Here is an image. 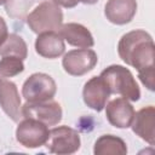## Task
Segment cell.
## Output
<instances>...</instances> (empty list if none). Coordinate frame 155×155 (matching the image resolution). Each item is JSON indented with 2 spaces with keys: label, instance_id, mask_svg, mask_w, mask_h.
Here are the masks:
<instances>
[{
  "label": "cell",
  "instance_id": "15",
  "mask_svg": "<svg viewBox=\"0 0 155 155\" xmlns=\"http://www.w3.org/2000/svg\"><path fill=\"white\" fill-rule=\"evenodd\" d=\"M57 31L63 38V40L78 48H90L94 45V39L91 31L80 23L62 24Z\"/></svg>",
  "mask_w": 155,
  "mask_h": 155
},
{
  "label": "cell",
  "instance_id": "13",
  "mask_svg": "<svg viewBox=\"0 0 155 155\" xmlns=\"http://www.w3.org/2000/svg\"><path fill=\"white\" fill-rule=\"evenodd\" d=\"M137 12L136 0H108L104 6L107 19L116 25L130 23Z\"/></svg>",
  "mask_w": 155,
  "mask_h": 155
},
{
  "label": "cell",
  "instance_id": "6",
  "mask_svg": "<svg viewBox=\"0 0 155 155\" xmlns=\"http://www.w3.org/2000/svg\"><path fill=\"white\" fill-rule=\"evenodd\" d=\"M50 134V130L47 125L34 120L27 119L18 122L16 128V139L17 142L28 149H35L45 145Z\"/></svg>",
  "mask_w": 155,
  "mask_h": 155
},
{
  "label": "cell",
  "instance_id": "9",
  "mask_svg": "<svg viewBox=\"0 0 155 155\" xmlns=\"http://www.w3.org/2000/svg\"><path fill=\"white\" fill-rule=\"evenodd\" d=\"M0 107L13 122H19L23 117L18 88L15 82L4 76H0Z\"/></svg>",
  "mask_w": 155,
  "mask_h": 155
},
{
  "label": "cell",
  "instance_id": "12",
  "mask_svg": "<svg viewBox=\"0 0 155 155\" xmlns=\"http://www.w3.org/2000/svg\"><path fill=\"white\" fill-rule=\"evenodd\" d=\"M132 131L150 145L155 144V108L148 105L134 113L131 126Z\"/></svg>",
  "mask_w": 155,
  "mask_h": 155
},
{
  "label": "cell",
  "instance_id": "5",
  "mask_svg": "<svg viewBox=\"0 0 155 155\" xmlns=\"http://www.w3.org/2000/svg\"><path fill=\"white\" fill-rule=\"evenodd\" d=\"M46 148L52 154L69 155L80 149L81 140L76 130L68 126H58L50 130L48 138L45 143Z\"/></svg>",
  "mask_w": 155,
  "mask_h": 155
},
{
  "label": "cell",
  "instance_id": "20",
  "mask_svg": "<svg viewBox=\"0 0 155 155\" xmlns=\"http://www.w3.org/2000/svg\"><path fill=\"white\" fill-rule=\"evenodd\" d=\"M51 1L54 2L56 5L65 7V8H73L80 2V0H51Z\"/></svg>",
  "mask_w": 155,
  "mask_h": 155
},
{
  "label": "cell",
  "instance_id": "18",
  "mask_svg": "<svg viewBox=\"0 0 155 155\" xmlns=\"http://www.w3.org/2000/svg\"><path fill=\"white\" fill-rule=\"evenodd\" d=\"M24 70V63L17 57H1L0 59V76L12 78Z\"/></svg>",
  "mask_w": 155,
  "mask_h": 155
},
{
  "label": "cell",
  "instance_id": "19",
  "mask_svg": "<svg viewBox=\"0 0 155 155\" xmlns=\"http://www.w3.org/2000/svg\"><path fill=\"white\" fill-rule=\"evenodd\" d=\"M7 36H8L7 24H6L5 19H4L2 17H0V46L4 44V41L6 40Z\"/></svg>",
  "mask_w": 155,
  "mask_h": 155
},
{
  "label": "cell",
  "instance_id": "8",
  "mask_svg": "<svg viewBox=\"0 0 155 155\" xmlns=\"http://www.w3.org/2000/svg\"><path fill=\"white\" fill-rule=\"evenodd\" d=\"M98 62L97 53L91 48H78L68 51L62 59L65 73L73 76H81L91 71Z\"/></svg>",
  "mask_w": 155,
  "mask_h": 155
},
{
  "label": "cell",
  "instance_id": "4",
  "mask_svg": "<svg viewBox=\"0 0 155 155\" xmlns=\"http://www.w3.org/2000/svg\"><path fill=\"white\" fill-rule=\"evenodd\" d=\"M57 92L54 80L45 73L31 74L22 86V96L27 102H44L52 99Z\"/></svg>",
  "mask_w": 155,
  "mask_h": 155
},
{
  "label": "cell",
  "instance_id": "22",
  "mask_svg": "<svg viewBox=\"0 0 155 155\" xmlns=\"http://www.w3.org/2000/svg\"><path fill=\"white\" fill-rule=\"evenodd\" d=\"M6 2H7V0H0V6H1V5H5Z\"/></svg>",
  "mask_w": 155,
  "mask_h": 155
},
{
  "label": "cell",
  "instance_id": "21",
  "mask_svg": "<svg viewBox=\"0 0 155 155\" xmlns=\"http://www.w3.org/2000/svg\"><path fill=\"white\" fill-rule=\"evenodd\" d=\"M81 2H84V4H86V5H93V4H96L98 0H80Z\"/></svg>",
  "mask_w": 155,
  "mask_h": 155
},
{
  "label": "cell",
  "instance_id": "1",
  "mask_svg": "<svg viewBox=\"0 0 155 155\" xmlns=\"http://www.w3.org/2000/svg\"><path fill=\"white\" fill-rule=\"evenodd\" d=\"M117 53L126 64L137 69L140 82L149 91H154L155 45L151 35L142 29L126 33L117 44Z\"/></svg>",
  "mask_w": 155,
  "mask_h": 155
},
{
  "label": "cell",
  "instance_id": "16",
  "mask_svg": "<svg viewBox=\"0 0 155 155\" xmlns=\"http://www.w3.org/2000/svg\"><path fill=\"white\" fill-rule=\"evenodd\" d=\"M93 153L96 155H125L127 154V147L120 137L103 134L94 142Z\"/></svg>",
  "mask_w": 155,
  "mask_h": 155
},
{
  "label": "cell",
  "instance_id": "14",
  "mask_svg": "<svg viewBox=\"0 0 155 155\" xmlns=\"http://www.w3.org/2000/svg\"><path fill=\"white\" fill-rule=\"evenodd\" d=\"M35 51L44 58L54 59L64 53L65 44L58 31H45L38 34L35 40Z\"/></svg>",
  "mask_w": 155,
  "mask_h": 155
},
{
  "label": "cell",
  "instance_id": "7",
  "mask_svg": "<svg viewBox=\"0 0 155 155\" xmlns=\"http://www.w3.org/2000/svg\"><path fill=\"white\" fill-rule=\"evenodd\" d=\"M22 115L27 119L38 120L47 126H56L62 121L63 111L58 102L48 99L44 102H25L22 105Z\"/></svg>",
  "mask_w": 155,
  "mask_h": 155
},
{
  "label": "cell",
  "instance_id": "3",
  "mask_svg": "<svg viewBox=\"0 0 155 155\" xmlns=\"http://www.w3.org/2000/svg\"><path fill=\"white\" fill-rule=\"evenodd\" d=\"M63 23V12L52 1H42L27 17V24L35 34L57 31Z\"/></svg>",
  "mask_w": 155,
  "mask_h": 155
},
{
  "label": "cell",
  "instance_id": "11",
  "mask_svg": "<svg viewBox=\"0 0 155 155\" xmlns=\"http://www.w3.org/2000/svg\"><path fill=\"white\" fill-rule=\"evenodd\" d=\"M109 96L110 92L101 76H93L84 85V102L88 108L96 111H102L104 109Z\"/></svg>",
  "mask_w": 155,
  "mask_h": 155
},
{
  "label": "cell",
  "instance_id": "17",
  "mask_svg": "<svg viewBox=\"0 0 155 155\" xmlns=\"http://www.w3.org/2000/svg\"><path fill=\"white\" fill-rule=\"evenodd\" d=\"M0 56L1 57H17L24 61L28 56V46L23 38L17 34H8L4 44L0 46Z\"/></svg>",
  "mask_w": 155,
  "mask_h": 155
},
{
  "label": "cell",
  "instance_id": "2",
  "mask_svg": "<svg viewBox=\"0 0 155 155\" xmlns=\"http://www.w3.org/2000/svg\"><path fill=\"white\" fill-rule=\"evenodd\" d=\"M99 76L103 79L110 94H120L132 102H137L140 98L139 86L133 74L126 67L119 64L109 65L102 70Z\"/></svg>",
  "mask_w": 155,
  "mask_h": 155
},
{
  "label": "cell",
  "instance_id": "10",
  "mask_svg": "<svg viewBox=\"0 0 155 155\" xmlns=\"http://www.w3.org/2000/svg\"><path fill=\"white\" fill-rule=\"evenodd\" d=\"M105 116L108 122L116 128H128L134 116V108L124 97L111 99L105 104Z\"/></svg>",
  "mask_w": 155,
  "mask_h": 155
}]
</instances>
